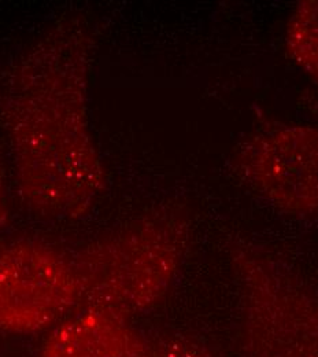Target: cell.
<instances>
[{
	"label": "cell",
	"mask_w": 318,
	"mask_h": 357,
	"mask_svg": "<svg viewBox=\"0 0 318 357\" xmlns=\"http://www.w3.org/2000/svg\"><path fill=\"white\" fill-rule=\"evenodd\" d=\"M232 168L283 213L318 212V127L274 124L240 142Z\"/></svg>",
	"instance_id": "cell-5"
},
{
	"label": "cell",
	"mask_w": 318,
	"mask_h": 357,
	"mask_svg": "<svg viewBox=\"0 0 318 357\" xmlns=\"http://www.w3.org/2000/svg\"><path fill=\"white\" fill-rule=\"evenodd\" d=\"M148 357H218L203 342L182 334L159 335L148 341Z\"/></svg>",
	"instance_id": "cell-8"
},
{
	"label": "cell",
	"mask_w": 318,
	"mask_h": 357,
	"mask_svg": "<svg viewBox=\"0 0 318 357\" xmlns=\"http://www.w3.org/2000/svg\"><path fill=\"white\" fill-rule=\"evenodd\" d=\"M289 58L318 87V0H303L294 8L285 31Z\"/></svg>",
	"instance_id": "cell-7"
},
{
	"label": "cell",
	"mask_w": 318,
	"mask_h": 357,
	"mask_svg": "<svg viewBox=\"0 0 318 357\" xmlns=\"http://www.w3.org/2000/svg\"><path fill=\"white\" fill-rule=\"evenodd\" d=\"M40 357H148V341L128 320L81 310L49 334Z\"/></svg>",
	"instance_id": "cell-6"
},
{
	"label": "cell",
	"mask_w": 318,
	"mask_h": 357,
	"mask_svg": "<svg viewBox=\"0 0 318 357\" xmlns=\"http://www.w3.org/2000/svg\"><path fill=\"white\" fill-rule=\"evenodd\" d=\"M10 216V209H8V195H7V184H6V178L3 172V165L0 161V229H3Z\"/></svg>",
	"instance_id": "cell-9"
},
{
	"label": "cell",
	"mask_w": 318,
	"mask_h": 357,
	"mask_svg": "<svg viewBox=\"0 0 318 357\" xmlns=\"http://www.w3.org/2000/svg\"><path fill=\"white\" fill-rule=\"evenodd\" d=\"M189 241L179 209L154 211L92 242L73 259L79 310H96L131 321L155 310L170 291Z\"/></svg>",
	"instance_id": "cell-2"
},
{
	"label": "cell",
	"mask_w": 318,
	"mask_h": 357,
	"mask_svg": "<svg viewBox=\"0 0 318 357\" xmlns=\"http://www.w3.org/2000/svg\"><path fill=\"white\" fill-rule=\"evenodd\" d=\"M79 305L80 286L72 257L31 239L0 249V330L39 333Z\"/></svg>",
	"instance_id": "cell-4"
},
{
	"label": "cell",
	"mask_w": 318,
	"mask_h": 357,
	"mask_svg": "<svg viewBox=\"0 0 318 357\" xmlns=\"http://www.w3.org/2000/svg\"><path fill=\"white\" fill-rule=\"evenodd\" d=\"M95 31L77 11L59 17L0 80V127L18 192L49 220L86 216L106 190L90 123Z\"/></svg>",
	"instance_id": "cell-1"
},
{
	"label": "cell",
	"mask_w": 318,
	"mask_h": 357,
	"mask_svg": "<svg viewBox=\"0 0 318 357\" xmlns=\"http://www.w3.org/2000/svg\"><path fill=\"white\" fill-rule=\"evenodd\" d=\"M228 255L237 286L243 357H318V296L284 260L236 238Z\"/></svg>",
	"instance_id": "cell-3"
}]
</instances>
